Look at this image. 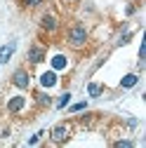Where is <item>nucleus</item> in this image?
I'll list each match as a JSON object with an SVG mask.
<instances>
[{
    "mask_svg": "<svg viewBox=\"0 0 146 148\" xmlns=\"http://www.w3.org/2000/svg\"><path fill=\"white\" fill-rule=\"evenodd\" d=\"M101 92H104V85H97V82H90L87 85V94L90 97H101Z\"/></svg>",
    "mask_w": 146,
    "mask_h": 148,
    "instance_id": "10",
    "label": "nucleus"
},
{
    "mask_svg": "<svg viewBox=\"0 0 146 148\" xmlns=\"http://www.w3.org/2000/svg\"><path fill=\"white\" fill-rule=\"evenodd\" d=\"M85 106H87L85 101H83V103H76V106H71V113H78V110H85Z\"/></svg>",
    "mask_w": 146,
    "mask_h": 148,
    "instance_id": "16",
    "label": "nucleus"
},
{
    "mask_svg": "<svg viewBox=\"0 0 146 148\" xmlns=\"http://www.w3.org/2000/svg\"><path fill=\"white\" fill-rule=\"evenodd\" d=\"M24 106H26V97H21V94H17V97H12L7 101V110H10V113H19Z\"/></svg>",
    "mask_w": 146,
    "mask_h": 148,
    "instance_id": "5",
    "label": "nucleus"
},
{
    "mask_svg": "<svg viewBox=\"0 0 146 148\" xmlns=\"http://www.w3.org/2000/svg\"><path fill=\"white\" fill-rule=\"evenodd\" d=\"M130 38H132V33L127 31V33H123L120 35V40H118V45H125V42H130Z\"/></svg>",
    "mask_w": 146,
    "mask_h": 148,
    "instance_id": "14",
    "label": "nucleus"
},
{
    "mask_svg": "<svg viewBox=\"0 0 146 148\" xmlns=\"http://www.w3.org/2000/svg\"><path fill=\"white\" fill-rule=\"evenodd\" d=\"M137 80H139V78L134 75V73H130V75H125V78L120 80V87H125V89H130V87H134V85H137Z\"/></svg>",
    "mask_w": 146,
    "mask_h": 148,
    "instance_id": "9",
    "label": "nucleus"
},
{
    "mask_svg": "<svg viewBox=\"0 0 146 148\" xmlns=\"http://www.w3.org/2000/svg\"><path fill=\"white\" fill-rule=\"evenodd\" d=\"M12 85H17L19 89H28V85H31V75H28L24 68H17L14 75H12Z\"/></svg>",
    "mask_w": 146,
    "mask_h": 148,
    "instance_id": "3",
    "label": "nucleus"
},
{
    "mask_svg": "<svg viewBox=\"0 0 146 148\" xmlns=\"http://www.w3.org/2000/svg\"><path fill=\"white\" fill-rule=\"evenodd\" d=\"M35 101H38V106H50L52 103V97L45 94V92H38V94H35Z\"/></svg>",
    "mask_w": 146,
    "mask_h": 148,
    "instance_id": "11",
    "label": "nucleus"
},
{
    "mask_svg": "<svg viewBox=\"0 0 146 148\" xmlns=\"http://www.w3.org/2000/svg\"><path fill=\"white\" fill-rule=\"evenodd\" d=\"M68 99H71V94L66 92V94H61V99H59V108H64L66 103H68Z\"/></svg>",
    "mask_w": 146,
    "mask_h": 148,
    "instance_id": "15",
    "label": "nucleus"
},
{
    "mask_svg": "<svg viewBox=\"0 0 146 148\" xmlns=\"http://www.w3.org/2000/svg\"><path fill=\"white\" fill-rule=\"evenodd\" d=\"M66 61H64V57H54V66H57V68H61Z\"/></svg>",
    "mask_w": 146,
    "mask_h": 148,
    "instance_id": "17",
    "label": "nucleus"
},
{
    "mask_svg": "<svg viewBox=\"0 0 146 148\" xmlns=\"http://www.w3.org/2000/svg\"><path fill=\"white\" fill-rule=\"evenodd\" d=\"M113 146H116V148H132V141H130V139H120V141H116Z\"/></svg>",
    "mask_w": 146,
    "mask_h": 148,
    "instance_id": "13",
    "label": "nucleus"
},
{
    "mask_svg": "<svg viewBox=\"0 0 146 148\" xmlns=\"http://www.w3.org/2000/svg\"><path fill=\"white\" fill-rule=\"evenodd\" d=\"M45 0H21V5L24 7H38V5H43Z\"/></svg>",
    "mask_w": 146,
    "mask_h": 148,
    "instance_id": "12",
    "label": "nucleus"
},
{
    "mask_svg": "<svg viewBox=\"0 0 146 148\" xmlns=\"http://www.w3.org/2000/svg\"><path fill=\"white\" fill-rule=\"evenodd\" d=\"M12 52H14V42H10V45H5V47H0V64H5V61H10V57H12Z\"/></svg>",
    "mask_w": 146,
    "mask_h": 148,
    "instance_id": "8",
    "label": "nucleus"
},
{
    "mask_svg": "<svg viewBox=\"0 0 146 148\" xmlns=\"http://www.w3.org/2000/svg\"><path fill=\"white\" fill-rule=\"evenodd\" d=\"M40 28L47 31V33H54V31L59 28L57 16H54V14H43V19H40Z\"/></svg>",
    "mask_w": 146,
    "mask_h": 148,
    "instance_id": "4",
    "label": "nucleus"
},
{
    "mask_svg": "<svg viewBox=\"0 0 146 148\" xmlns=\"http://www.w3.org/2000/svg\"><path fill=\"white\" fill-rule=\"evenodd\" d=\"M40 82H43L45 87H54V85H57V73H54V71L43 73V75H40Z\"/></svg>",
    "mask_w": 146,
    "mask_h": 148,
    "instance_id": "7",
    "label": "nucleus"
},
{
    "mask_svg": "<svg viewBox=\"0 0 146 148\" xmlns=\"http://www.w3.org/2000/svg\"><path fill=\"white\" fill-rule=\"evenodd\" d=\"M87 38H90V33H87V28L83 26V24H76V26H71V31H68V45L73 47V49H80V47H85L87 45Z\"/></svg>",
    "mask_w": 146,
    "mask_h": 148,
    "instance_id": "1",
    "label": "nucleus"
},
{
    "mask_svg": "<svg viewBox=\"0 0 146 148\" xmlns=\"http://www.w3.org/2000/svg\"><path fill=\"white\" fill-rule=\"evenodd\" d=\"M28 61H31V64H40V61H45V49L38 47V45H33V47L28 49Z\"/></svg>",
    "mask_w": 146,
    "mask_h": 148,
    "instance_id": "6",
    "label": "nucleus"
},
{
    "mask_svg": "<svg viewBox=\"0 0 146 148\" xmlns=\"http://www.w3.org/2000/svg\"><path fill=\"white\" fill-rule=\"evenodd\" d=\"M71 132H73V127L68 125V122H61V125H57V127H54L52 129V141L54 143H66L68 139H71Z\"/></svg>",
    "mask_w": 146,
    "mask_h": 148,
    "instance_id": "2",
    "label": "nucleus"
}]
</instances>
